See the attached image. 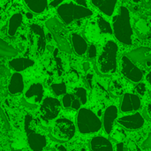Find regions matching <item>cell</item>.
I'll list each match as a JSON object with an SVG mask.
<instances>
[{
    "instance_id": "484cf974",
    "label": "cell",
    "mask_w": 151,
    "mask_h": 151,
    "mask_svg": "<svg viewBox=\"0 0 151 151\" xmlns=\"http://www.w3.org/2000/svg\"><path fill=\"white\" fill-rule=\"evenodd\" d=\"M51 89L53 93L57 96L65 95L66 94V85L64 82L61 83H54L51 85Z\"/></svg>"
},
{
    "instance_id": "836d02e7",
    "label": "cell",
    "mask_w": 151,
    "mask_h": 151,
    "mask_svg": "<svg viewBox=\"0 0 151 151\" xmlns=\"http://www.w3.org/2000/svg\"><path fill=\"white\" fill-rule=\"evenodd\" d=\"M81 101H80L77 97H75V98L73 99V104H72V108H73V110L78 111V110H81Z\"/></svg>"
},
{
    "instance_id": "f546056e",
    "label": "cell",
    "mask_w": 151,
    "mask_h": 151,
    "mask_svg": "<svg viewBox=\"0 0 151 151\" xmlns=\"http://www.w3.org/2000/svg\"><path fill=\"white\" fill-rule=\"evenodd\" d=\"M88 58H95L97 55V50H96V47L94 45V44H91L88 49Z\"/></svg>"
},
{
    "instance_id": "44dd1931",
    "label": "cell",
    "mask_w": 151,
    "mask_h": 151,
    "mask_svg": "<svg viewBox=\"0 0 151 151\" xmlns=\"http://www.w3.org/2000/svg\"><path fill=\"white\" fill-rule=\"evenodd\" d=\"M22 21H23V16L21 13L17 12L11 16V18L9 19V24H8V35L10 36L15 35L19 27L22 24Z\"/></svg>"
},
{
    "instance_id": "8fae6325",
    "label": "cell",
    "mask_w": 151,
    "mask_h": 151,
    "mask_svg": "<svg viewBox=\"0 0 151 151\" xmlns=\"http://www.w3.org/2000/svg\"><path fill=\"white\" fill-rule=\"evenodd\" d=\"M133 62L139 63L142 65L151 64V48L150 47H140L127 55Z\"/></svg>"
},
{
    "instance_id": "b9f144b4",
    "label": "cell",
    "mask_w": 151,
    "mask_h": 151,
    "mask_svg": "<svg viewBox=\"0 0 151 151\" xmlns=\"http://www.w3.org/2000/svg\"><path fill=\"white\" fill-rule=\"evenodd\" d=\"M83 66H84V70H85V71H87V70L89 68V64H88V62H86V63L83 65Z\"/></svg>"
},
{
    "instance_id": "ba28073f",
    "label": "cell",
    "mask_w": 151,
    "mask_h": 151,
    "mask_svg": "<svg viewBox=\"0 0 151 151\" xmlns=\"http://www.w3.org/2000/svg\"><path fill=\"white\" fill-rule=\"evenodd\" d=\"M61 110V104L57 98L53 97H46L43 99L41 106L40 111L42 116L46 120H52L56 119Z\"/></svg>"
},
{
    "instance_id": "603a6c76",
    "label": "cell",
    "mask_w": 151,
    "mask_h": 151,
    "mask_svg": "<svg viewBox=\"0 0 151 151\" xmlns=\"http://www.w3.org/2000/svg\"><path fill=\"white\" fill-rule=\"evenodd\" d=\"M18 54V50L7 43L4 39H0V56L4 57H15Z\"/></svg>"
},
{
    "instance_id": "7402d4cb",
    "label": "cell",
    "mask_w": 151,
    "mask_h": 151,
    "mask_svg": "<svg viewBox=\"0 0 151 151\" xmlns=\"http://www.w3.org/2000/svg\"><path fill=\"white\" fill-rule=\"evenodd\" d=\"M51 35H52L53 39L56 42V43H57L59 50H61L62 51H65L66 53H71L72 52L71 45H70L69 42L66 40L65 37L61 35V34H59V33H54V34H51Z\"/></svg>"
},
{
    "instance_id": "d590c367",
    "label": "cell",
    "mask_w": 151,
    "mask_h": 151,
    "mask_svg": "<svg viewBox=\"0 0 151 151\" xmlns=\"http://www.w3.org/2000/svg\"><path fill=\"white\" fill-rule=\"evenodd\" d=\"M74 3L78 4H81L82 6H85L87 7V0H73Z\"/></svg>"
},
{
    "instance_id": "e575fe53",
    "label": "cell",
    "mask_w": 151,
    "mask_h": 151,
    "mask_svg": "<svg viewBox=\"0 0 151 151\" xmlns=\"http://www.w3.org/2000/svg\"><path fill=\"white\" fill-rule=\"evenodd\" d=\"M65 0H52L51 2H50V6L51 7H55V8H58V6H60L62 4H64L63 2H64Z\"/></svg>"
},
{
    "instance_id": "8d00e7d4",
    "label": "cell",
    "mask_w": 151,
    "mask_h": 151,
    "mask_svg": "<svg viewBox=\"0 0 151 151\" xmlns=\"http://www.w3.org/2000/svg\"><path fill=\"white\" fill-rule=\"evenodd\" d=\"M124 149H125V146H124L123 142H119L116 146L117 151H124Z\"/></svg>"
},
{
    "instance_id": "9c48e42d",
    "label": "cell",
    "mask_w": 151,
    "mask_h": 151,
    "mask_svg": "<svg viewBox=\"0 0 151 151\" xmlns=\"http://www.w3.org/2000/svg\"><path fill=\"white\" fill-rule=\"evenodd\" d=\"M44 94L43 87L41 83H34L32 84L27 91L25 93V96L23 101L27 103V106L31 108L36 107V104H40L42 100Z\"/></svg>"
},
{
    "instance_id": "e0dca14e",
    "label": "cell",
    "mask_w": 151,
    "mask_h": 151,
    "mask_svg": "<svg viewBox=\"0 0 151 151\" xmlns=\"http://www.w3.org/2000/svg\"><path fill=\"white\" fill-rule=\"evenodd\" d=\"M92 151H113L111 142L101 135L94 137L90 142Z\"/></svg>"
},
{
    "instance_id": "ac0fdd59",
    "label": "cell",
    "mask_w": 151,
    "mask_h": 151,
    "mask_svg": "<svg viewBox=\"0 0 151 151\" xmlns=\"http://www.w3.org/2000/svg\"><path fill=\"white\" fill-rule=\"evenodd\" d=\"M35 65V61L33 59L27 58H13L9 62V66L11 69L15 71L16 73L22 72Z\"/></svg>"
},
{
    "instance_id": "5b68a950",
    "label": "cell",
    "mask_w": 151,
    "mask_h": 151,
    "mask_svg": "<svg viewBox=\"0 0 151 151\" xmlns=\"http://www.w3.org/2000/svg\"><path fill=\"white\" fill-rule=\"evenodd\" d=\"M33 118L31 115L27 114L25 117V132L27 134V143L29 148L33 151H42L47 144L46 137L39 133L35 132L31 128V122Z\"/></svg>"
},
{
    "instance_id": "52a82bcc",
    "label": "cell",
    "mask_w": 151,
    "mask_h": 151,
    "mask_svg": "<svg viewBox=\"0 0 151 151\" xmlns=\"http://www.w3.org/2000/svg\"><path fill=\"white\" fill-rule=\"evenodd\" d=\"M121 73L122 74L133 82H140L143 78L142 70L127 57L123 56L121 59Z\"/></svg>"
},
{
    "instance_id": "8992f818",
    "label": "cell",
    "mask_w": 151,
    "mask_h": 151,
    "mask_svg": "<svg viewBox=\"0 0 151 151\" xmlns=\"http://www.w3.org/2000/svg\"><path fill=\"white\" fill-rule=\"evenodd\" d=\"M52 134L58 141L68 142L75 134V126L67 119H58L54 124Z\"/></svg>"
},
{
    "instance_id": "4dcf8cb0",
    "label": "cell",
    "mask_w": 151,
    "mask_h": 151,
    "mask_svg": "<svg viewBox=\"0 0 151 151\" xmlns=\"http://www.w3.org/2000/svg\"><path fill=\"white\" fill-rule=\"evenodd\" d=\"M135 91L137 94L141 95V96H144L146 91H147V88H146V85L142 82L139 83L136 87H135Z\"/></svg>"
},
{
    "instance_id": "7c38bea8",
    "label": "cell",
    "mask_w": 151,
    "mask_h": 151,
    "mask_svg": "<svg viewBox=\"0 0 151 151\" xmlns=\"http://www.w3.org/2000/svg\"><path fill=\"white\" fill-rule=\"evenodd\" d=\"M141 99L137 95L132 93H127L124 95L120 110L123 112H129L134 111H138L141 108Z\"/></svg>"
},
{
    "instance_id": "6da1fadb",
    "label": "cell",
    "mask_w": 151,
    "mask_h": 151,
    "mask_svg": "<svg viewBox=\"0 0 151 151\" xmlns=\"http://www.w3.org/2000/svg\"><path fill=\"white\" fill-rule=\"evenodd\" d=\"M112 28L115 38L125 45L133 43V28L130 12L126 6H120L119 12L112 19Z\"/></svg>"
},
{
    "instance_id": "74e56055",
    "label": "cell",
    "mask_w": 151,
    "mask_h": 151,
    "mask_svg": "<svg viewBox=\"0 0 151 151\" xmlns=\"http://www.w3.org/2000/svg\"><path fill=\"white\" fill-rule=\"evenodd\" d=\"M92 78H93L92 74H88V75H87V80H88V85H89L90 87H92Z\"/></svg>"
},
{
    "instance_id": "ab89813d",
    "label": "cell",
    "mask_w": 151,
    "mask_h": 151,
    "mask_svg": "<svg viewBox=\"0 0 151 151\" xmlns=\"http://www.w3.org/2000/svg\"><path fill=\"white\" fill-rule=\"evenodd\" d=\"M147 81H149V83L151 85V71L148 73V75H147Z\"/></svg>"
},
{
    "instance_id": "277c9868",
    "label": "cell",
    "mask_w": 151,
    "mask_h": 151,
    "mask_svg": "<svg viewBox=\"0 0 151 151\" xmlns=\"http://www.w3.org/2000/svg\"><path fill=\"white\" fill-rule=\"evenodd\" d=\"M77 126L80 133L88 134L98 132L102 127V122L92 111L81 108L78 112Z\"/></svg>"
},
{
    "instance_id": "7a4b0ae2",
    "label": "cell",
    "mask_w": 151,
    "mask_h": 151,
    "mask_svg": "<svg viewBox=\"0 0 151 151\" xmlns=\"http://www.w3.org/2000/svg\"><path fill=\"white\" fill-rule=\"evenodd\" d=\"M118 50L119 46L112 40L106 42V43L104 45L97 60L99 69L103 73L111 74L117 71Z\"/></svg>"
},
{
    "instance_id": "f35d334b",
    "label": "cell",
    "mask_w": 151,
    "mask_h": 151,
    "mask_svg": "<svg viewBox=\"0 0 151 151\" xmlns=\"http://www.w3.org/2000/svg\"><path fill=\"white\" fill-rule=\"evenodd\" d=\"M58 151H66V149L63 146V145H59V146H58Z\"/></svg>"
},
{
    "instance_id": "1f68e13d",
    "label": "cell",
    "mask_w": 151,
    "mask_h": 151,
    "mask_svg": "<svg viewBox=\"0 0 151 151\" xmlns=\"http://www.w3.org/2000/svg\"><path fill=\"white\" fill-rule=\"evenodd\" d=\"M127 151H142V150L134 142H129L128 144H127Z\"/></svg>"
},
{
    "instance_id": "4316f807",
    "label": "cell",
    "mask_w": 151,
    "mask_h": 151,
    "mask_svg": "<svg viewBox=\"0 0 151 151\" xmlns=\"http://www.w3.org/2000/svg\"><path fill=\"white\" fill-rule=\"evenodd\" d=\"M74 96L81 101L82 104H85L88 101L87 90L84 88H76L74 89Z\"/></svg>"
},
{
    "instance_id": "9a60e30c",
    "label": "cell",
    "mask_w": 151,
    "mask_h": 151,
    "mask_svg": "<svg viewBox=\"0 0 151 151\" xmlns=\"http://www.w3.org/2000/svg\"><path fill=\"white\" fill-rule=\"evenodd\" d=\"M71 41H72L73 50L78 56H82L88 51V43L86 40L81 35L77 33L72 34Z\"/></svg>"
},
{
    "instance_id": "d6a6232c",
    "label": "cell",
    "mask_w": 151,
    "mask_h": 151,
    "mask_svg": "<svg viewBox=\"0 0 151 151\" xmlns=\"http://www.w3.org/2000/svg\"><path fill=\"white\" fill-rule=\"evenodd\" d=\"M142 148L143 149H146V150H149V149H151V133L149 134L147 139L142 142Z\"/></svg>"
},
{
    "instance_id": "d4e9b609",
    "label": "cell",
    "mask_w": 151,
    "mask_h": 151,
    "mask_svg": "<svg viewBox=\"0 0 151 151\" xmlns=\"http://www.w3.org/2000/svg\"><path fill=\"white\" fill-rule=\"evenodd\" d=\"M97 25L99 27L100 32L104 35H112L113 34V28L111 26V24L102 16L97 17Z\"/></svg>"
},
{
    "instance_id": "ffe728a7",
    "label": "cell",
    "mask_w": 151,
    "mask_h": 151,
    "mask_svg": "<svg viewBox=\"0 0 151 151\" xmlns=\"http://www.w3.org/2000/svg\"><path fill=\"white\" fill-rule=\"evenodd\" d=\"M28 9L34 13H42L48 8V0H24Z\"/></svg>"
},
{
    "instance_id": "3957f363",
    "label": "cell",
    "mask_w": 151,
    "mask_h": 151,
    "mask_svg": "<svg viewBox=\"0 0 151 151\" xmlns=\"http://www.w3.org/2000/svg\"><path fill=\"white\" fill-rule=\"evenodd\" d=\"M57 12L62 22L65 25H69L75 20L93 15V12L88 7L73 2L62 4L57 8Z\"/></svg>"
},
{
    "instance_id": "d6986e66",
    "label": "cell",
    "mask_w": 151,
    "mask_h": 151,
    "mask_svg": "<svg viewBox=\"0 0 151 151\" xmlns=\"http://www.w3.org/2000/svg\"><path fill=\"white\" fill-rule=\"evenodd\" d=\"M30 28L32 32L37 36V51L39 54H42L43 53L46 47V36L44 30L41 26L37 24H32Z\"/></svg>"
},
{
    "instance_id": "4fadbf2b",
    "label": "cell",
    "mask_w": 151,
    "mask_h": 151,
    "mask_svg": "<svg viewBox=\"0 0 151 151\" xmlns=\"http://www.w3.org/2000/svg\"><path fill=\"white\" fill-rule=\"evenodd\" d=\"M118 117V108L115 105L109 106L104 114V128L107 134H111L113 128V124Z\"/></svg>"
},
{
    "instance_id": "83f0119b",
    "label": "cell",
    "mask_w": 151,
    "mask_h": 151,
    "mask_svg": "<svg viewBox=\"0 0 151 151\" xmlns=\"http://www.w3.org/2000/svg\"><path fill=\"white\" fill-rule=\"evenodd\" d=\"M75 98L74 95H72V94H65L63 98H62V104L65 108H70L72 107V104H73V99Z\"/></svg>"
},
{
    "instance_id": "60d3db41",
    "label": "cell",
    "mask_w": 151,
    "mask_h": 151,
    "mask_svg": "<svg viewBox=\"0 0 151 151\" xmlns=\"http://www.w3.org/2000/svg\"><path fill=\"white\" fill-rule=\"evenodd\" d=\"M147 111H148V113H149V115L151 117V103L148 105V107H147Z\"/></svg>"
},
{
    "instance_id": "2e32d148",
    "label": "cell",
    "mask_w": 151,
    "mask_h": 151,
    "mask_svg": "<svg viewBox=\"0 0 151 151\" xmlns=\"http://www.w3.org/2000/svg\"><path fill=\"white\" fill-rule=\"evenodd\" d=\"M95 7L99 9L106 16H111L115 11L118 0H90Z\"/></svg>"
},
{
    "instance_id": "cb8c5ba5",
    "label": "cell",
    "mask_w": 151,
    "mask_h": 151,
    "mask_svg": "<svg viewBox=\"0 0 151 151\" xmlns=\"http://www.w3.org/2000/svg\"><path fill=\"white\" fill-rule=\"evenodd\" d=\"M46 27L50 31L51 34L59 33L61 34L64 31V23H61L56 18H51L45 22Z\"/></svg>"
},
{
    "instance_id": "f1b7e54d",
    "label": "cell",
    "mask_w": 151,
    "mask_h": 151,
    "mask_svg": "<svg viewBox=\"0 0 151 151\" xmlns=\"http://www.w3.org/2000/svg\"><path fill=\"white\" fill-rule=\"evenodd\" d=\"M1 121H2V127L5 129L6 131H8L10 129V124H9L7 118L5 117V114L3 109H1Z\"/></svg>"
},
{
    "instance_id": "5bb4252c",
    "label": "cell",
    "mask_w": 151,
    "mask_h": 151,
    "mask_svg": "<svg viewBox=\"0 0 151 151\" xmlns=\"http://www.w3.org/2000/svg\"><path fill=\"white\" fill-rule=\"evenodd\" d=\"M24 90L23 77L19 73H14L10 79L8 84V91L12 95H17L22 93Z\"/></svg>"
},
{
    "instance_id": "30bf717a",
    "label": "cell",
    "mask_w": 151,
    "mask_h": 151,
    "mask_svg": "<svg viewBox=\"0 0 151 151\" xmlns=\"http://www.w3.org/2000/svg\"><path fill=\"white\" fill-rule=\"evenodd\" d=\"M118 123L127 130H138L144 126V118L140 113L124 116L118 119Z\"/></svg>"
}]
</instances>
